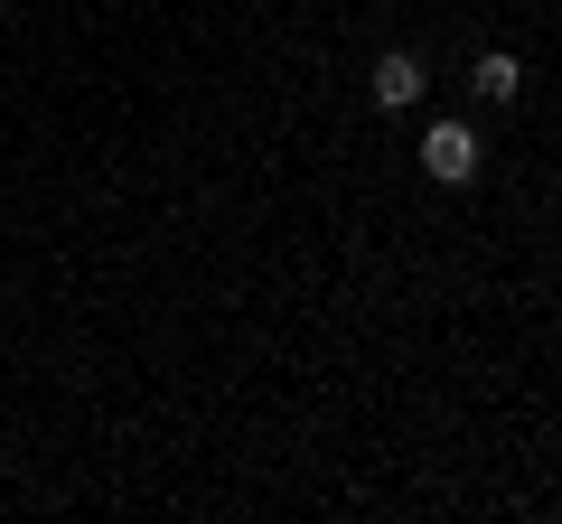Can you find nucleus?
I'll list each match as a JSON object with an SVG mask.
<instances>
[{
	"label": "nucleus",
	"mask_w": 562,
	"mask_h": 524,
	"mask_svg": "<svg viewBox=\"0 0 562 524\" xmlns=\"http://www.w3.org/2000/svg\"><path fill=\"white\" fill-rule=\"evenodd\" d=\"M479 94H487V103H516V94H525V66L506 57V47H497V57H479Z\"/></svg>",
	"instance_id": "nucleus-3"
},
{
	"label": "nucleus",
	"mask_w": 562,
	"mask_h": 524,
	"mask_svg": "<svg viewBox=\"0 0 562 524\" xmlns=\"http://www.w3.org/2000/svg\"><path fill=\"white\" fill-rule=\"evenodd\" d=\"M366 94H375L384 113H413V103H422V57H413V47H394V57H375V76H366Z\"/></svg>",
	"instance_id": "nucleus-2"
},
{
	"label": "nucleus",
	"mask_w": 562,
	"mask_h": 524,
	"mask_svg": "<svg viewBox=\"0 0 562 524\" xmlns=\"http://www.w3.org/2000/svg\"><path fill=\"white\" fill-rule=\"evenodd\" d=\"M479 160H487V150H479L469 122H431V132H422V169H431L441 187H469V179H479Z\"/></svg>",
	"instance_id": "nucleus-1"
}]
</instances>
